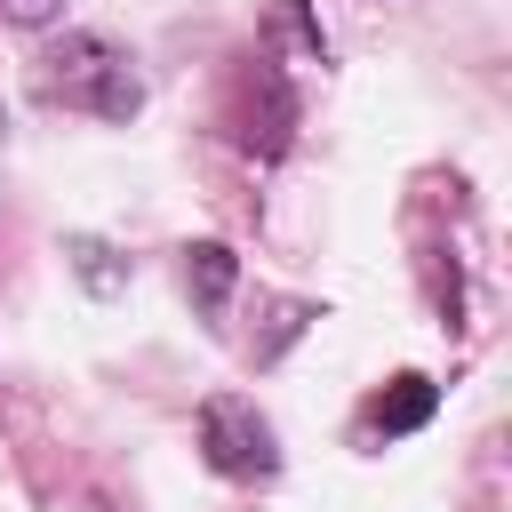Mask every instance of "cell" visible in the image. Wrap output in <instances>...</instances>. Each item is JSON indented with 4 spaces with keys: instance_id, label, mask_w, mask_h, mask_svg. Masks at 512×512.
<instances>
[{
    "instance_id": "5",
    "label": "cell",
    "mask_w": 512,
    "mask_h": 512,
    "mask_svg": "<svg viewBox=\"0 0 512 512\" xmlns=\"http://www.w3.org/2000/svg\"><path fill=\"white\" fill-rule=\"evenodd\" d=\"M64 256H72V272H80V280H88L96 296H112V288H128V256H120L112 240H88V232H80V240H72Z\"/></svg>"
},
{
    "instance_id": "8",
    "label": "cell",
    "mask_w": 512,
    "mask_h": 512,
    "mask_svg": "<svg viewBox=\"0 0 512 512\" xmlns=\"http://www.w3.org/2000/svg\"><path fill=\"white\" fill-rule=\"evenodd\" d=\"M0 136H8V112H0Z\"/></svg>"
},
{
    "instance_id": "7",
    "label": "cell",
    "mask_w": 512,
    "mask_h": 512,
    "mask_svg": "<svg viewBox=\"0 0 512 512\" xmlns=\"http://www.w3.org/2000/svg\"><path fill=\"white\" fill-rule=\"evenodd\" d=\"M56 8H64V0H0V16H8V24H48Z\"/></svg>"
},
{
    "instance_id": "4",
    "label": "cell",
    "mask_w": 512,
    "mask_h": 512,
    "mask_svg": "<svg viewBox=\"0 0 512 512\" xmlns=\"http://www.w3.org/2000/svg\"><path fill=\"white\" fill-rule=\"evenodd\" d=\"M232 280H240V256H232L224 240H192V248H184V288H192L200 312H224Z\"/></svg>"
},
{
    "instance_id": "1",
    "label": "cell",
    "mask_w": 512,
    "mask_h": 512,
    "mask_svg": "<svg viewBox=\"0 0 512 512\" xmlns=\"http://www.w3.org/2000/svg\"><path fill=\"white\" fill-rule=\"evenodd\" d=\"M40 96L64 104V112H88V120H136L144 72H136V56L112 48L104 32H64V40L40 56Z\"/></svg>"
},
{
    "instance_id": "3",
    "label": "cell",
    "mask_w": 512,
    "mask_h": 512,
    "mask_svg": "<svg viewBox=\"0 0 512 512\" xmlns=\"http://www.w3.org/2000/svg\"><path fill=\"white\" fill-rule=\"evenodd\" d=\"M432 408H440V384H432V376H392V384L360 408V432H368V440H400V432L432 424Z\"/></svg>"
},
{
    "instance_id": "6",
    "label": "cell",
    "mask_w": 512,
    "mask_h": 512,
    "mask_svg": "<svg viewBox=\"0 0 512 512\" xmlns=\"http://www.w3.org/2000/svg\"><path fill=\"white\" fill-rule=\"evenodd\" d=\"M272 24H280V32H288L304 56H328V40H320V24L304 16V0H272Z\"/></svg>"
},
{
    "instance_id": "2",
    "label": "cell",
    "mask_w": 512,
    "mask_h": 512,
    "mask_svg": "<svg viewBox=\"0 0 512 512\" xmlns=\"http://www.w3.org/2000/svg\"><path fill=\"white\" fill-rule=\"evenodd\" d=\"M200 456H208L224 480H272V472H280V440H272V424L256 416V400H240V392H216V400L200 408Z\"/></svg>"
}]
</instances>
